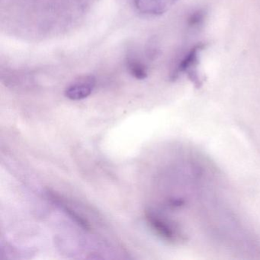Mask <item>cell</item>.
Instances as JSON below:
<instances>
[{
    "label": "cell",
    "instance_id": "obj_4",
    "mask_svg": "<svg viewBox=\"0 0 260 260\" xmlns=\"http://www.w3.org/2000/svg\"><path fill=\"white\" fill-rule=\"evenodd\" d=\"M176 0H134L137 10L141 14L158 16L168 11Z\"/></svg>",
    "mask_w": 260,
    "mask_h": 260
},
{
    "label": "cell",
    "instance_id": "obj_1",
    "mask_svg": "<svg viewBox=\"0 0 260 260\" xmlns=\"http://www.w3.org/2000/svg\"><path fill=\"white\" fill-rule=\"evenodd\" d=\"M204 48H205V45L203 44L196 45L181 60L177 68L178 74H187L188 78L194 82L196 85H199L201 83L197 68L201 52L203 51Z\"/></svg>",
    "mask_w": 260,
    "mask_h": 260
},
{
    "label": "cell",
    "instance_id": "obj_5",
    "mask_svg": "<svg viewBox=\"0 0 260 260\" xmlns=\"http://www.w3.org/2000/svg\"><path fill=\"white\" fill-rule=\"evenodd\" d=\"M52 199L53 200L56 201V203H57V205L60 207V208H62V210L66 213L67 215L71 217V218L77 224H78L80 228H83L85 231H90L91 225L89 224V222H88L86 219L83 218L81 215H80L78 213L74 211L72 208H69V207L67 206L64 204L62 203L60 200L55 198L54 194H52Z\"/></svg>",
    "mask_w": 260,
    "mask_h": 260
},
{
    "label": "cell",
    "instance_id": "obj_6",
    "mask_svg": "<svg viewBox=\"0 0 260 260\" xmlns=\"http://www.w3.org/2000/svg\"><path fill=\"white\" fill-rule=\"evenodd\" d=\"M127 70L132 77L137 80H144L148 75L147 67L136 58H131L127 60Z\"/></svg>",
    "mask_w": 260,
    "mask_h": 260
},
{
    "label": "cell",
    "instance_id": "obj_3",
    "mask_svg": "<svg viewBox=\"0 0 260 260\" xmlns=\"http://www.w3.org/2000/svg\"><path fill=\"white\" fill-rule=\"evenodd\" d=\"M146 219L152 229L165 240L174 241L178 237L177 230L173 223L153 211H146Z\"/></svg>",
    "mask_w": 260,
    "mask_h": 260
},
{
    "label": "cell",
    "instance_id": "obj_7",
    "mask_svg": "<svg viewBox=\"0 0 260 260\" xmlns=\"http://www.w3.org/2000/svg\"><path fill=\"white\" fill-rule=\"evenodd\" d=\"M202 19H203V16H202V13H201L200 12H198V13H194V14L193 15V16H191V17L189 19L190 25L194 26V25L200 23Z\"/></svg>",
    "mask_w": 260,
    "mask_h": 260
},
{
    "label": "cell",
    "instance_id": "obj_2",
    "mask_svg": "<svg viewBox=\"0 0 260 260\" xmlns=\"http://www.w3.org/2000/svg\"><path fill=\"white\" fill-rule=\"evenodd\" d=\"M95 86V79L92 76L79 77L69 85L65 90V95L69 100L77 101L84 100L92 93Z\"/></svg>",
    "mask_w": 260,
    "mask_h": 260
}]
</instances>
